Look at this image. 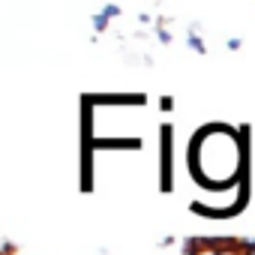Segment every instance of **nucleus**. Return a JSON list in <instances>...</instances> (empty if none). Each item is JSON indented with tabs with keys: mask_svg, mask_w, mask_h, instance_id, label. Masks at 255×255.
I'll list each match as a JSON object with an SVG mask.
<instances>
[{
	"mask_svg": "<svg viewBox=\"0 0 255 255\" xmlns=\"http://www.w3.org/2000/svg\"><path fill=\"white\" fill-rule=\"evenodd\" d=\"M186 42H189V48H192L195 54H204V51H207V48H204V42H201V36H198L195 30H189V39H186Z\"/></svg>",
	"mask_w": 255,
	"mask_h": 255,
	"instance_id": "obj_1",
	"label": "nucleus"
},
{
	"mask_svg": "<svg viewBox=\"0 0 255 255\" xmlns=\"http://www.w3.org/2000/svg\"><path fill=\"white\" fill-rule=\"evenodd\" d=\"M93 27H96V30H105V27H108V18H105L102 12H99V15H93Z\"/></svg>",
	"mask_w": 255,
	"mask_h": 255,
	"instance_id": "obj_2",
	"label": "nucleus"
},
{
	"mask_svg": "<svg viewBox=\"0 0 255 255\" xmlns=\"http://www.w3.org/2000/svg\"><path fill=\"white\" fill-rule=\"evenodd\" d=\"M102 15H105V18H117V15H120V6H105Z\"/></svg>",
	"mask_w": 255,
	"mask_h": 255,
	"instance_id": "obj_3",
	"label": "nucleus"
},
{
	"mask_svg": "<svg viewBox=\"0 0 255 255\" xmlns=\"http://www.w3.org/2000/svg\"><path fill=\"white\" fill-rule=\"evenodd\" d=\"M249 249H252V252H249V255H255V243H249Z\"/></svg>",
	"mask_w": 255,
	"mask_h": 255,
	"instance_id": "obj_4",
	"label": "nucleus"
}]
</instances>
